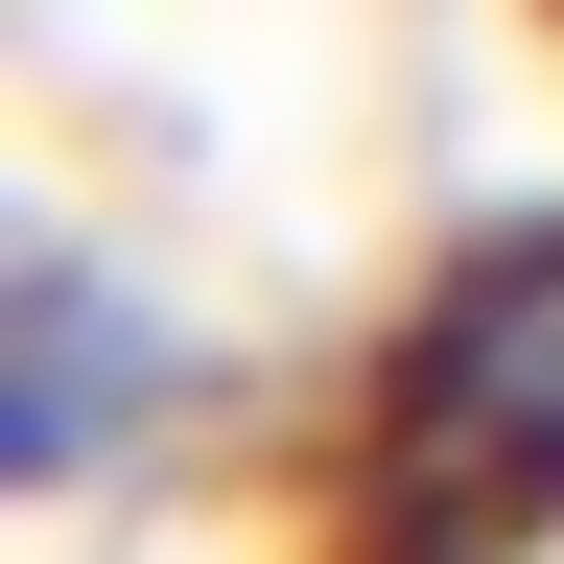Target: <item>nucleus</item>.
<instances>
[{
  "mask_svg": "<svg viewBox=\"0 0 564 564\" xmlns=\"http://www.w3.org/2000/svg\"><path fill=\"white\" fill-rule=\"evenodd\" d=\"M329 564H564V212L470 236L352 352L329 423Z\"/></svg>",
  "mask_w": 564,
  "mask_h": 564,
  "instance_id": "nucleus-1",
  "label": "nucleus"
},
{
  "mask_svg": "<svg viewBox=\"0 0 564 564\" xmlns=\"http://www.w3.org/2000/svg\"><path fill=\"white\" fill-rule=\"evenodd\" d=\"M165 400H188V329H141L118 282L47 236V259H24V306H0V470H24V494H95Z\"/></svg>",
  "mask_w": 564,
  "mask_h": 564,
  "instance_id": "nucleus-2",
  "label": "nucleus"
}]
</instances>
